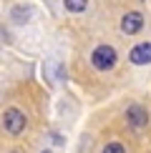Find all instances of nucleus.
Wrapping results in <instances>:
<instances>
[{
    "label": "nucleus",
    "instance_id": "nucleus-1",
    "mask_svg": "<svg viewBox=\"0 0 151 153\" xmlns=\"http://www.w3.org/2000/svg\"><path fill=\"white\" fill-rule=\"evenodd\" d=\"M91 63H93L96 71H111V68L116 65V50L111 45H98L91 53Z\"/></svg>",
    "mask_w": 151,
    "mask_h": 153
},
{
    "label": "nucleus",
    "instance_id": "nucleus-2",
    "mask_svg": "<svg viewBox=\"0 0 151 153\" xmlns=\"http://www.w3.org/2000/svg\"><path fill=\"white\" fill-rule=\"evenodd\" d=\"M3 128L10 133V136H20L25 131V113L18 111V108H8L3 113Z\"/></svg>",
    "mask_w": 151,
    "mask_h": 153
},
{
    "label": "nucleus",
    "instance_id": "nucleus-3",
    "mask_svg": "<svg viewBox=\"0 0 151 153\" xmlns=\"http://www.w3.org/2000/svg\"><path fill=\"white\" fill-rule=\"evenodd\" d=\"M141 25H144V15L141 13H126L123 20H121V30L126 35H134V33L141 30Z\"/></svg>",
    "mask_w": 151,
    "mask_h": 153
},
{
    "label": "nucleus",
    "instance_id": "nucleus-4",
    "mask_svg": "<svg viewBox=\"0 0 151 153\" xmlns=\"http://www.w3.org/2000/svg\"><path fill=\"white\" fill-rule=\"evenodd\" d=\"M131 63H136V65H146L151 63V43H138V45L131 50Z\"/></svg>",
    "mask_w": 151,
    "mask_h": 153
},
{
    "label": "nucleus",
    "instance_id": "nucleus-5",
    "mask_svg": "<svg viewBox=\"0 0 151 153\" xmlns=\"http://www.w3.org/2000/svg\"><path fill=\"white\" fill-rule=\"evenodd\" d=\"M126 118H129V123L134 126V128L146 126V111H144L141 105H131L129 111H126Z\"/></svg>",
    "mask_w": 151,
    "mask_h": 153
},
{
    "label": "nucleus",
    "instance_id": "nucleus-6",
    "mask_svg": "<svg viewBox=\"0 0 151 153\" xmlns=\"http://www.w3.org/2000/svg\"><path fill=\"white\" fill-rule=\"evenodd\" d=\"M63 5H66V10H71V13H83L88 0H63Z\"/></svg>",
    "mask_w": 151,
    "mask_h": 153
},
{
    "label": "nucleus",
    "instance_id": "nucleus-7",
    "mask_svg": "<svg viewBox=\"0 0 151 153\" xmlns=\"http://www.w3.org/2000/svg\"><path fill=\"white\" fill-rule=\"evenodd\" d=\"M101 153H126V151H123L121 143H106V148L101 151Z\"/></svg>",
    "mask_w": 151,
    "mask_h": 153
},
{
    "label": "nucleus",
    "instance_id": "nucleus-8",
    "mask_svg": "<svg viewBox=\"0 0 151 153\" xmlns=\"http://www.w3.org/2000/svg\"><path fill=\"white\" fill-rule=\"evenodd\" d=\"M13 153H20V151H13Z\"/></svg>",
    "mask_w": 151,
    "mask_h": 153
},
{
    "label": "nucleus",
    "instance_id": "nucleus-9",
    "mask_svg": "<svg viewBox=\"0 0 151 153\" xmlns=\"http://www.w3.org/2000/svg\"><path fill=\"white\" fill-rule=\"evenodd\" d=\"M43 153H50V151H43Z\"/></svg>",
    "mask_w": 151,
    "mask_h": 153
}]
</instances>
